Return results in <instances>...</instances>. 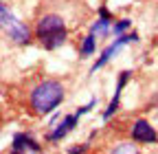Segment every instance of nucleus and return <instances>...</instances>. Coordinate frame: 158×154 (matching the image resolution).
Here are the masks:
<instances>
[{
	"label": "nucleus",
	"mask_w": 158,
	"mask_h": 154,
	"mask_svg": "<svg viewBox=\"0 0 158 154\" xmlns=\"http://www.w3.org/2000/svg\"><path fill=\"white\" fill-rule=\"evenodd\" d=\"M130 42H138V33H136V31H132V33H125V35H118L116 40H114V42H112V44H110V46H108V49L101 53V57H99V60L92 64V68H90V75H92V73H97V71L101 68V66H106L110 57H112V55H114L118 49H121V46H125V44H130Z\"/></svg>",
	"instance_id": "20e7f679"
},
{
	"label": "nucleus",
	"mask_w": 158,
	"mask_h": 154,
	"mask_svg": "<svg viewBox=\"0 0 158 154\" xmlns=\"http://www.w3.org/2000/svg\"><path fill=\"white\" fill-rule=\"evenodd\" d=\"M130 71H121V75H118V82H116V88H114V95H112V99H110V104H108V108L103 110V119L108 121V119H112V114L118 110V104H121V92H123V88H125V84L130 82Z\"/></svg>",
	"instance_id": "423d86ee"
},
{
	"label": "nucleus",
	"mask_w": 158,
	"mask_h": 154,
	"mask_svg": "<svg viewBox=\"0 0 158 154\" xmlns=\"http://www.w3.org/2000/svg\"><path fill=\"white\" fill-rule=\"evenodd\" d=\"M0 31H2L11 42L15 44H29L31 42V31L24 22H20L18 18L7 9L5 2H0Z\"/></svg>",
	"instance_id": "7ed1b4c3"
},
{
	"label": "nucleus",
	"mask_w": 158,
	"mask_h": 154,
	"mask_svg": "<svg viewBox=\"0 0 158 154\" xmlns=\"http://www.w3.org/2000/svg\"><path fill=\"white\" fill-rule=\"evenodd\" d=\"M64 84L57 82V79H44L40 82L33 90H31V97H29V104L33 108L35 114H48L53 112L59 104L64 101Z\"/></svg>",
	"instance_id": "f257e3e1"
},
{
	"label": "nucleus",
	"mask_w": 158,
	"mask_h": 154,
	"mask_svg": "<svg viewBox=\"0 0 158 154\" xmlns=\"http://www.w3.org/2000/svg\"><path fill=\"white\" fill-rule=\"evenodd\" d=\"M110 22H112V15L108 13V9L106 7H101L99 9V20L92 24V29H90V33H99V35H108L112 29H110Z\"/></svg>",
	"instance_id": "1a4fd4ad"
},
{
	"label": "nucleus",
	"mask_w": 158,
	"mask_h": 154,
	"mask_svg": "<svg viewBox=\"0 0 158 154\" xmlns=\"http://www.w3.org/2000/svg\"><path fill=\"white\" fill-rule=\"evenodd\" d=\"M130 137L134 143H158V132L147 119H136L130 128Z\"/></svg>",
	"instance_id": "39448f33"
},
{
	"label": "nucleus",
	"mask_w": 158,
	"mask_h": 154,
	"mask_svg": "<svg viewBox=\"0 0 158 154\" xmlns=\"http://www.w3.org/2000/svg\"><path fill=\"white\" fill-rule=\"evenodd\" d=\"M77 121H79V114L75 112V114H66V117L59 121L57 126H53V130L46 134V141H51V143H55V141H62L66 134L77 126Z\"/></svg>",
	"instance_id": "0eeeda50"
},
{
	"label": "nucleus",
	"mask_w": 158,
	"mask_h": 154,
	"mask_svg": "<svg viewBox=\"0 0 158 154\" xmlns=\"http://www.w3.org/2000/svg\"><path fill=\"white\" fill-rule=\"evenodd\" d=\"M130 24H132L130 18H121L118 22L112 24V33H114V35H125V31L130 29Z\"/></svg>",
	"instance_id": "f8f14e48"
},
{
	"label": "nucleus",
	"mask_w": 158,
	"mask_h": 154,
	"mask_svg": "<svg viewBox=\"0 0 158 154\" xmlns=\"http://www.w3.org/2000/svg\"><path fill=\"white\" fill-rule=\"evenodd\" d=\"M35 37L40 40L44 49L55 51L59 46H64V42L68 40V29L64 24V18L57 13H46L40 18V22L35 27Z\"/></svg>",
	"instance_id": "f03ea898"
},
{
	"label": "nucleus",
	"mask_w": 158,
	"mask_h": 154,
	"mask_svg": "<svg viewBox=\"0 0 158 154\" xmlns=\"http://www.w3.org/2000/svg\"><path fill=\"white\" fill-rule=\"evenodd\" d=\"M11 148H13V152H18V154H24V152H40V145L35 143V139L33 137H29L27 132H18L15 137H13V143H11Z\"/></svg>",
	"instance_id": "6e6552de"
},
{
	"label": "nucleus",
	"mask_w": 158,
	"mask_h": 154,
	"mask_svg": "<svg viewBox=\"0 0 158 154\" xmlns=\"http://www.w3.org/2000/svg\"><path fill=\"white\" fill-rule=\"evenodd\" d=\"M86 152H88V143H84V145H75V148L68 150V154H86Z\"/></svg>",
	"instance_id": "ddd939ff"
},
{
	"label": "nucleus",
	"mask_w": 158,
	"mask_h": 154,
	"mask_svg": "<svg viewBox=\"0 0 158 154\" xmlns=\"http://www.w3.org/2000/svg\"><path fill=\"white\" fill-rule=\"evenodd\" d=\"M108 154H141V152H138V148L134 145V143H116Z\"/></svg>",
	"instance_id": "9b49d317"
},
{
	"label": "nucleus",
	"mask_w": 158,
	"mask_h": 154,
	"mask_svg": "<svg viewBox=\"0 0 158 154\" xmlns=\"http://www.w3.org/2000/svg\"><path fill=\"white\" fill-rule=\"evenodd\" d=\"M94 33H88L86 37H84V42H81V46H79V55L81 57H90L92 53H94V49H97V40H94Z\"/></svg>",
	"instance_id": "9d476101"
}]
</instances>
